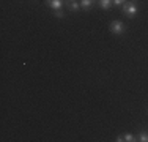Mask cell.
<instances>
[{"mask_svg":"<svg viewBox=\"0 0 148 142\" xmlns=\"http://www.w3.org/2000/svg\"><path fill=\"white\" fill-rule=\"evenodd\" d=\"M121 13L125 17L128 19H134V17L139 14V6H137L136 2H131V0H126L125 5L121 6Z\"/></svg>","mask_w":148,"mask_h":142,"instance_id":"cell-1","label":"cell"},{"mask_svg":"<svg viewBox=\"0 0 148 142\" xmlns=\"http://www.w3.org/2000/svg\"><path fill=\"white\" fill-rule=\"evenodd\" d=\"M109 30H110V33H114V35H117V37H120V35L126 33V24L123 22V21L115 19V21H112V22L109 24Z\"/></svg>","mask_w":148,"mask_h":142,"instance_id":"cell-2","label":"cell"},{"mask_svg":"<svg viewBox=\"0 0 148 142\" xmlns=\"http://www.w3.org/2000/svg\"><path fill=\"white\" fill-rule=\"evenodd\" d=\"M65 6L71 13H79L80 10V0H65Z\"/></svg>","mask_w":148,"mask_h":142,"instance_id":"cell-3","label":"cell"},{"mask_svg":"<svg viewBox=\"0 0 148 142\" xmlns=\"http://www.w3.org/2000/svg\"><path fill=\"white\" fill-rule=\"evenodd\" d=\"M46 5L52 10V11H62L63 5H65V0H46Z\"/></svg>","mask_w":148,"mask_h":142,"instance_id":"cell-4","label":"cell"},{"mask_svg":"<svg viewBox=\"0 0 148 142\" xmlns=\"http://www.w3.org/2000/svg\"><path fill=\"white\" fill-rule=\"evenodd\" d=\"M117 142H136L137 141V136H134L132 133H123V134H118Z\"/></svg>","mask_w":148,"mask_h":142,"instance_id":"cell-5","label":"cell"},{"mask_svg":"<svg viewBox=\"0 0 148 142\" xmlns=\"http://www.w3.org/2000/svg\"><path fill=\"white\" fill-rule=\"evenodd\" d=\"M96 2L98 0H80V8H82L84 11H90Z\"/></svg>","mask_w":148,"mask_h":142,"instance_id":"cell-6","label":"cell"},{"mask_svg":"<svg viewBox=\"0 0 148 142\" xmlns=\"http://www.w3.org/2000/svg\"><path fill=\"white\" fill-rule=\"evenodd\" d=\"M98 5L101 10H110L114 6V0H98Z\"/></svg>","mask_w":148,"mask_h":142,"instance_id":"cell-7","label":"cell"},{"mask_svg":"<svg viewBox=\"0 0 148 142\" xmlns=\"http://www.w3.org/2000/svg\"><path fill=\"white\" fill-rule=\"evenodd\" d=\"M137 141L139 142H148V131H145V130L139 131V134H137Z\"/></svg>","mask_w":148,"mask_h":142,"instance_id":"cell-8","label":"cell"},{"mask_svg":"<svg viewBox=\"0 0 148 142\" xmlns=\"http://www.w3.org/2000/svg\"><path fill=\"white\" fill-rule=\"evenodd\" d=\"M126 0H114V6H118V8H121L123 5H125Z\"/></svg>","mask_w":148,"mask_h":142,"instance_id":"cell-9","label":"cell"},{"mask_svg":"<svg viewBox=\"0 0 148 142\" xmlns=\"http://www.w3.org/2000/svg\"><path fill=\"white\" fill-rule=\"evenodd\" d=\"M54 14H55V17H60V19H63V17H65V13H63V11H55Z\"/></svg>","mask_w":148,"mask_h":142,"instance_id":"cell-10","label":"cell"},{"mask_svg":"<svg viewBox=\"0 0 148 142\" xmlns=\"http://www.w3.org/2000/svg\"><path fill=\"white\" fill-rule=\"evenodd\" d=\"M147 112H148V109H147Z\"/></svg>","mask_w":148,"mask_h":142,"instance_id":"cell-11","label":"cell"}]
</instances>
